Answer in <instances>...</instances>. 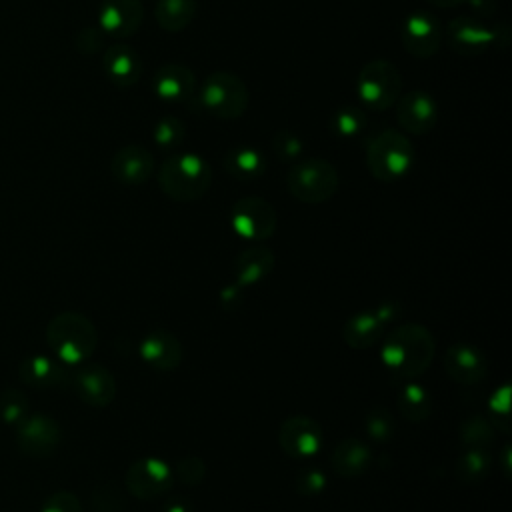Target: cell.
<instances>
[{
  "label": "cell",
  "mask_w": 512,
  "mask_h": 512,
  "mask_svg": "<svg viewBox=\"0 0 512 512\" xmlns=\"http://www.w3.org/2000/svg\"><path fill=\"white\" fill-rule=\"evenodd\" d=\"M434 336L432 332L416 322L400 324L392 328L380 348V356L390 374L398 378L422 376L434 358Z\"/></svg>",
  "instance_id": "obj_1"
},
{
  "label": "cell",
  "mask_w": 512,
  "mask_h": 512,
  "mask_svg": "<svg viewBox=\"0 0 512 512\" xmlns=\"http://www.w3.org/2000/svg\"><path fill=\"white\" fill-rule=\"evenodd\" d=\"M46 342L60 362L80 364L94 354L98 346V332L88 316L66 310L48 322Z\"/></svg>",
  "instance_id": "obj_2"
},
{
  "label": "cell",
  "mask_w": 512,
  "mask_h": 512,
  "mask_svg": "<svg viewBox=\"0 0 512 512\" xmlns=\"http://www.w3.org/2000/svg\"><path fill=\"white\" fill-rule=\"evenodd\" d=\"M212 182L208 162L194 152H180L166 158L158 170L160 190L174 202H194L202 198Z\"/></svg>",
  "instance_id": "obj_3"
},
{
  "label": "cell",
  "mask_w": 512,
  "mask_h": 512,
  "mask_svg": "<svg viewBox=\"0 0 512 512\" xmlns=\"http://www.w3.org/2000/svg\"><path fill=\"white\" fill-rule=\"evenodd\" d=\"M416 158L410 138L394 128L376 132L366 144V166L380 182H394L404 178Z\"/></svg>",
  "instance_id": "obj_4"
},
{
  "label": "cell",
  "mask_w": 512,
  "mask_h": 512,
  "mask_svg": "<svg viewBox=\"0 0 512 512\" xmlns=\"http://www.w3.org/2000/svg\"><path fill=\"white\" fill-rule=\"evenodd\" d=\"M338 170L324 158H304L290 166L288 192L304 204H322L338 190Z\"/></svg>",
  "instance_id": "obj_5"
},
{
  "label": "cell",
  "mask_w": 512,
  "mask_h": 512,
  "mask_svg": "<svg viewBox=\"0 0 512 512\" xmlns=\"http://www.w3.org/2000/svg\"><path fill=\"white\" fill-rule=\"evenodd\" d=\"M402 92V76L398 68L384 58L370 60L362 66L356 78V94L360 102L374 112L388 110L396 104Z\"/></svg>",
  "instance_id": "obj_6"
},
{
  "label": "cell",
  "mask_w": 512,
  "mask_h": 512,
  "mask_svg": "<svg viewBox=\"0 0 512 512\" xmlns=\"http://www.w3.org/2000/svg\"><path fill=\"white\" fill-rule=\"evenodd\" d=\"M200 100L212 116L222 120H236L246 112L250 92L240 76L218 70L206 76L200 90Z\"/></svg>",
  "instance_id": "obj_7"
},
{
  "label": "cell",
  "mask_w": 512,
  "mask_h": 512,
  "mask_svg": "<svg viewBox=\"0 0 512 512\" xmlns=\"http://www.w3.org/2000/svg\"><path fill=\"white\" fill-rule=\"evenodd\" d=\"M234 232L250 242H264L276 232V210L260 196H246L234 202L230 210Z\"/></svg>",
  "instance_id": "obj_8"
},
{
  "label": "cell",
  "mask_w": 512,
  "mask_h": 512,
  "mask_svg": "<svg viewBox=\"0 0 512 512\" xmlns=\"http://www.w3.org/2000/svg\"><path fill=\"white\" fill-rule=\"evenodd\" d=\"M444 30L440 22L426 10H416L402 20L400 40L404 50L420 60L432 58L442 46Z\"/></svg>",
  "instance_id": "obj_9"
},
{
  "label": "cell",
  "mask_w": 512,
  "mask_h": 512,
  "mask_svg": "<svg viewBox=\"0 0 512 512\" xmlns=\"http://www.w3.org/2000/svg\"><path fill=\"white\" fill-rule=\"evenodd\" d=\"M172 482H174V476L170 466L164 460L154 456L136 460L124 476L126 490L138 500H154L166 494Z\"/></svg>",
  "instance_id": "obj_10"
},
{
  "label": "cell",
  "mask_w": 512,
  "mask_h": 512,
  "mask_svg": "<svg viewBox=\"0 0 512 512\" xmlns=\"http://www.w3.org/2000/svg\"><path fill=\"white\" fill-rule=\"evenodd\" d=\"M498 26H486L474 16H456L446 26L448 46L460 56H478L498 44Z\"/></svg>",
  "instance_id": "obj_11"
},
{
  "label": "cell",
  "mask_w": 512,
  "mask_h": 512,
  "mask_svg": "<svg viewBox=\"0 0 512 512\" xmlns=\"http://www.w3.org/2000/svg\"><path fill=\"white\" fill-rule=\"evenodd\" d=\"M60 440H62L60 424L46 414H28L16 426L18 450L34 458L50 456L58 448Z\"/></svg>",
  "instance_id": "obj_12"
},
{
  "label": "cell",
  "mask_w": 512,
  "mask_h": 512,
  "mask_svg": "<svg viewBox=\"0 0 512 512\" xmlns=\"http://www.w3.org/2000/svg\"><path fill=\"white\" fill-rule=\"evenodd\" d=\"M74 394L92 408H104L116 398V380L102 364H84L70 374Z\"/></svg>",
  "instance_id": "obj_13"
},
{
  "label": "cell",
  "mask_w": 512,
  "mask_h": 512,
  "mask_svg": "<svg viewBox=\"0 0 512 512\" xmlns=\"http://www.w3.org/2000/svg\"><path fill=\"white\" fill-rule=\"evenodd\" d=\"M396 120L404 132L416 136L428 134L438 120L436 100L424 90L400 94V98L396 100Z\"/></svg>",
  "instance_id": "obj_14"
},
{
  "label": "cell",
  "mask_w": 512,
  "mask_h": 512,
  "mask_svg": "<svg viewBox=\"0 0 512 512\" xmlns=\"http://www.w3.org/2000/svg\"><path fill=\"white\" fill-rule=\"evenodd\" d=\"M322 428L308 416H290L280 424L278 444L292 458L314 456L322 448Z\"/></svg>",
  "instance_id": "obj_15"
},
{
  "label": "cell",
  "mask_w": 512,
  "mask_h": 512,
  "mask_svg": "<svg viewBox=\"0 0 512 512\" xmlns=\"http://www.w3.org/2000/svg\"><path fill=\"white\" fill-rule=\"evenodd\" d=\"M444 368L448 376L464 386L482 382L488 374V360L480 348L470 342H454L444 356Z\"/></svg>",
  "instance_id": "obj_16"
},
{
  "label": "cell",
  "mask_w": 512,
  "mask_h": 512,
  "mask_svg": "<svg viewBox=\"0 0 512 512\" xmlns=\"http://www.w3.org/2000/svg\"><path fill=\"white\" fill-rule=\"evenodd\" d=\"M144 20L140 0H102L98 8V28L114 38H128L138 32Z\"/></svg>",
  "instance_id": "obj_17"
},
{
  "label": "cell",
  "mask_w": 512,
  "mask_h": 512,
  "mask_svg": "<svg viewBox=\"0 0 512 512\" xmlns=\"http://www.w3.org/2000/svg\"><path fill=\"white\" fill-rule=\"evenodd\" d=\"M154 166L156 162L148 148L140 144H126L112 156L110 172L120 184L138 186L152 176Z\"/></svg>",
  "instance_id": "obj_18"
},
{
  "label": "cell",
  "mask_w": 512,
  "mask_h": 512,
  "mask_svg": "<svg viewBox=\"0 0 512 512\" xmlns=\"http://www.w3.org/2000/svg\"><path fill=\"white\" fill-rule=\"evenodd\" d=\"M140 356L154 370L170 372L180 366L184 350H182L180 340L172 332L156 328L142 338Z\"/></svg>",
  "instance_id": "obj_19"
},
{
  "label": "cell",
  "mask_w": 512,
  "mask_h": 512,
  "mask_svg": "<svg viewBox=\"0 0 512 512\" xmlns=\"http://www.w3.org/2000/svg\"><path fill=\"white\" fill-rule=\"evenodd\" d=\"M18 374L24 384H28L30 388H38V390L60 388L70 380V374L58 360L42 356V354H32V356H26L24 360H20Z\"/></svg>",
  "instance_id": "obj_20"
},
{
  "label": "cell",
  "mask_w": 512,
  "mask_h": 512,
  "mask_svg": "<svg viewBox=\"0 0 512 512\" xmlns=\"http://www.w3.org/2000/svg\"><path fill=\"white\" fill-rule=\"evenodd\" d=\"M102 68L106 76L122 88L134 86L140 80L142 74V64L140 56L132 46L126 44H114L104 50L102 56Z\"/></svg>",
  "instance_id": "obj_21"
},
{
  "label": "cell",
  "mask_w": 512,
  "mask_h": 512,
  "mask_svg": "<svg viewBox=\"0 0 512 512\" xmlns=\"http://www.w3.org/2000/svg\"><path fill=\"white\" fill-rule=\"evenodd\" d=\"M154 92L166 102H184L192 96L196 86L194 72L184 64H164L154 74Z\"/></svg>",
  "instance_id": "obj_22"
},
{
  "label": "cell",
  "mask_w": 512,
  "mask_h": 512,
  "mask_svg": "<svg viewBox=\"0 0 512 512\" xmlns=\"http://www.w3.org/2000/svg\"><path fill=\"white\" fill-rule=\"evenodd\" d=\"M372 450L360 438H344L336 444L330 464L334 472L342 478H354L364 474L370 468Z\"/></svg>",
  "instance_id": "obj_23"
},
{
  "label": "cell",
  "mask_w": 512,
  "mask_h": 512,
  "mask_svg": "<svg viewBox=\"0 0 512 512\" xmlns=\"http://www.w3.org/2000/svg\"><path fill=\"white\" fill-rule=\"evenodd\" d=\"M276 256L268 246H250L242 250L234 260V278L240 286H252L264 280L274 270Z\"/></svg>",
  "instance_id": "obj_24"
},
{
  "label": "cell",
  "mask_w": 512,
  "mask_h": 512,
  "mask_svg": "<svg viewBox=\"0 0 512 512\" xmlns=\"http://www.w3.org/2000/svg\"><path fill=\"white\" fill-rule=\"evenodd\" d=\"M384 322L374 310H360L350 316L342 328V338L350 348L364 350L376 344L384 332Z\"/></svg>",
  "instance_id": "obj_25"
},
{
  "label": "cell",
  "mask_w": 512,
  "mask_h": 512,
  "mask_svg": "<svg viewBox=\"0 0 512 512\" xmlns=\"http://www.w3.org/2000/svg\"><path fill=\"white\" fill-rule=\"evenodd\" d=\"M196 10V0H156L154 4L156 22L166 32H182L192 24Z\"/></svg>",
  "instance_id": "obj_26"
},
{
  "label": "cell",
  "mask_w": 512,
  "mask_h": 512,
  "mask_svg": "<svg viewBox=\"0 0 512 512\" xmlns=\"http://www.w3.org/2000/svg\"><path fill=\"white\" fill-rule=\"evenodd\" d=\"M224 168L232 178L254 180L266 170V160L262 152L252 146H236L226 154Z\"/></svg>",
  "instance_id": "obj_27"
},
{
  "label": "cell",
  "mask_w": 512,
  "mask_h": 512,
  "mask_svg": "<svg viewBox=\"0 0 512 512\" xmlns=\"http://www.w3.org/2000/svg\"><path fill=\"white\" fill-rule=\"evenodd\" d=\"M396 404L400 408V414L414 424L424 422L432 414V398L428 390L416 382H410L400 390Z\"/></svg>",
  "instance_id": "obj_28"
},
{
  "label": "cell",
  "mask_w": 512,
  "mask_h": 512,
  "mask_svg": "<svg viewBox=\"0 0 512 512\" xmlns=\"http://www.w3.org/2000/svg\"><path fill=\"white\" fill-rule=\"evenodd\" d=\"M492 470V454L486 448H468L456 462V476L464 484L482 482Z\"/></svg>",
  "instance_id": "obj_29"
},
{
  "label": "cell",
  "mask_w": 512,
  "mask_h": 512,
  "mask_svg": "<svg viewBox=\"0 0 512 512\" xmlns=\"http://www.w3.org/2000/svg\"><path fill=\"white\" fill-rule=\"evenodd\" d=\"M494 432H496L494 424L488 418L476 414V416H470L462 422L460 440L468 448H486L492 442Z\"/></svg>",
  "instance_id": "obj_30"
},
{
  "label": "cell",
  "mask_w": 512,
  "mask_h": 512,
  "mask_svg": "<svg viewBox=\"0 0 512 512\" xmlns=\"http://www.w3.org/2000/svg\"><path fill=\"white\" fill-rule=\"evenodd\" d=\"M30 414L28 396L16 388L0 392V420L10 426H18Z\"/></svg>",
  "instance_id": "obj_31"
},
{
  "label": "cell",
  "mask_w": 512,
  "mask_h": 512,
  "mask_svg": "<svg viewBox=\"0 0 512 512\" xmlns=\"http://www.w3.org/2000/svg\"><path fill=\"white\" fill-rule=\"evenodd\" d=\"M364 124H366V114L362 108H356V106H344L336 110L332 116L334 132L344 138L356 136L358 132H362Z\"/></svg>",
  "instance_id": "obj_32"
},
{
  "label": "cell",
  "mask_w": 512,
  "mask_h": 512,
  "mask_svg": "<svg viewBox=\"0 0 512 512\" xmlns=\"http://www.w3.org/2000/svg\"><path fill=\"white\" fill-rule=\"evenodd\" d=\"M394 428V418L386 408L374 406L366 414V434L374 442H390V438L394 436Z\"/></svg>",
  "instance_id": "obj_33"
},
{
  "label": "cell",
  "mask_w": 512,
  "mask_h": 512,
  "mask_svg": "<svg viewBox=\"0 0 512 512\" xmlns=\"http://www.w3.org/2000/svg\"><path fill=\"white\" fill-rule=\"evenodd\" d=\"M184 134H186V128L180 118L164 116L156 122L152 138L160 148H174L184 140Z\"/></svg>",
  "instance_id": "obj_34"
},
{
  "label": "cell",
  "mask_w": 512,
  "mask_h": 512,
  "mask_svg": "<svg viewBox=\"0 0 512 512\" xmlns=\"http://www.w3.org/2000/svg\"><path fill=\"white\" fill-rule=\"evenodd\" d=\"M172 476L184 486H198L206 476V464L200 456H184L176 462Z\"/></svg>",
  "instance_id": "obj_35"
},
{
  "label": "cell",
  "mask_w": 512,
  "mask_h": 512,
  "mask_svg": "<svg viewBox=\"0 0 512 512\" xmlns=\"http://www.w3.org/2000/svg\"><path fill=\"white\" fill-rule=\"evenodd\" d=\"M272 152L282 162H292L302 154V140L290 130H278L272 136Z\"/></svg>",
  "instance_id": "obj_36"
},
{
  "label": "cell",
  "mask_w": 512,
  "mask_h": 512,
  "mask_svg": "<svg viewBox=\"0 0 512 512\" xmlns=\"http://www.w3.org/2000/svg\"><path fill=\"white\" fill-rule=\"evenodd\" d=\"M92 502L98 512H122L124 510V496L114 484L98 486L92 494Z\"/></svg>",
  "instance_id": "obj_37"
},
{
  "label": "cell",
  "mask_w": 512,
  "mask_h": 512,
  "mask_svg": "<svg viewBox=\"0 0 512 512\" xmlns=\"http://www.w3.org/2000/svg\"><path fill=\"white\" fill-rule=\"evenodd\" d=\"M490 412H492V424L494 428L500 426L504 432H508V418H510V388L502 386L500 390L494 392L492 400H490Z\"/></svg>",
  "instance_id": "obj_38"
},
{
  "label": "cell",
  "mask_w": 512,
  "mask_h": 512,
  "mask_svg": "<svg viewBox=\"0 0 512 512\" xmlns=\"http://www.w3.org/2000/svg\"><path fill=\"white\" fill-rule=\"evenodd\" d=\"M40 512H82V504L74 492L58 490L46 498Z\"/></svg>",
  "instance_id": "obj_39"
},
{
  "label": "cell",
  "mask_w": 512,
  "mask_h": 512,
  "mask_svg": "<svg viewBox=\"0 0 512 512\" xmlns=\"http://www.w3.org/2000/svg\"><path fill=\"white\" fill-rule=\"evenodd\" d=\"M328 480H326V474L318 468H308V470H302L298 476H296V488L300 494L304 496H314V494H320L324 488H326Z\"/></svg>",
  "instance_id": "obj_40"
},
{
  "label": "cell",
  "mask_w": 512,
  "mask_h": 512,
  "mask_svg": "<svg viewBox=\"0 0 512 512\" xmlns=\"http://www.w3.org/2000/svg\"><path fill=\"white\" fill-rule=\"evenodd\" d=\"M76 46L82 54H94L104 46V32L100 28H84L76 36Z\"/></svg>",
  "instance_id": "obj_41"
},
{
  "label": "cell",
  "mask_w": 512,
  "mask_h": 512,
  "mask_svg": "<svg viewBox=\"0 0 512 512\" xmlns=\"http://www.w3.org/2000/svg\"><path fill=\"white\" fill-rule=\"evenodd\" d=\"M160 512H194V510H192V502L186 496H174L168 502H164Z\"/></svg>",
  "instance_id": "obj_42"
},
{
  "label": "cell",
  "mask_w": 512,
  "mask_h": 512,
  "mask_svg": "<svg viewBox=\"0 0 512 512\" xmlns=\"http://www.w3.org/2000/svg\"><path fill=\"white\" fill-rule=\"evenodd\" d=\"M436 8H456L460 4H466V0H430Z\"/></svg>",
  "instance_id": "obj_43"
}]
</instances>
